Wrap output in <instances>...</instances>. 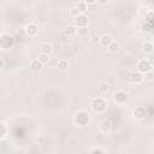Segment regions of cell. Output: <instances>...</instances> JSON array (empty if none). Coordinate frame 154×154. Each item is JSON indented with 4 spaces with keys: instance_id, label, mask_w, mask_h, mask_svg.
Returning a JSON list of instances; mask_svg holds the SVG:
<instances>
[{
    "instance_id": "obj_32",
    "label": "cell",
    "mask_w": 154,
    "mask_h": 154,
    "mask_svg": "<svg viewBox=\"0 0 154 154\" xmlns=\"http://www.w3.org/2000/svg\"><path fill=\"white\" fill-rule=\"evenodd\" d=\"M147 59H148V61L150 63L152 67H154V57H150V58H147Z\"/></svg>"
},
{
    "instance_id": "obj_15",
    "label": "cell",
    "mask_w": 154,
    "mask_h": 154,
    "mask_svg": "<svg viewBox=\"0 0 154 154\" xmlns=\"http://www.w3.org/2000/svg\"><path fill=\"white\" fill-rule=\"evenodd\" d=\"M53 52V46L49 43V42H45L41 45V53H45V54H51Z\"/></svg>"
},
{
    "instance_id": "obj_34",
    "label": "cell",
    "mask_w": 154,
    "mask_h": 154,
    "mask_svg": "<svg viewBox=\"0 0 154 154\" xmlns=\"http://www.w3.org/2000/svg\"><path fill=\"white\" fill-rule=\"evenodd\" d=\"M152 42H153V43H154V35H153V41H152Z\"/></svg>"
},
{
    "instance_id": "obj_13",
    "label": "cell",
    "mask_w": 154,
    "mask_h": 154,
    "mask_svg": "<svg viewBox=\"0 0 154 154\" xmlns=\"http://www.w3.org/2000/svg\"><path fill=\"white\" fill-rule=\"evenodd\" d=\"M107 51L109 52V53H116V52H118L119 51V48H120V45H119V42L118 41H116V40H113L107 47Z\"/></svg>"
},
{
    "instance_id": "obj_4",
    "label": "cell",
    "mask_w": 154,
    "mask_h": 154,
    "mask_svg": "<svg viewBox=\"0 0 154 154\" xmlns=\"http://www.w3.org/2000/svg\"><path fill=\"white\" fill-rule=\"evenodd\" d=\"M136 67H137V71L142 72V73H146L148 71H152L153 67L150 65V63L148 61V59H140L136 64Z\"/></svg>"
},
{
    "instance_id": "obj_30",
    "label": "cell",
    "mask_w": 154,
    "mask_h": 154,
    "mask_svg": "<svg viewBox=\"0 0 154 154\" xmlns=\"http://www.w3.org/2000/svg\"><path fill=\"white\" fill-rule=\"evenodd\" d=\"M0 69H1V70L5 69V60H4V58L0 59Z\"/></svg>"
},
{
    "instance_id": "obj_5",
    "label": "cell",
    "mask_w": 154,
    "mask_h": 154,
    "mask_svg": "<svg viewBox=\"0 0 154 154\" xmlns=\"http://www.w3.org/2000/svg\"><path fill=\"white\" fill-rule=\"evenodd\" d=\"M146 114H147V111H146V108H144L143 106H137V107H135L134 111H132V117H134L136 120H142V119H144Z\"/></svg>"
},
{
    "instance_id": "obj_8",
    "label": "cell",
    "mask_w": 154,
    "mask_h": 154,
    "mask_svg": "<svg viewBox=\"0 0 154 154\" xmlns=\"http://www.w3.org/2000/svg\"><path fill=\"white\" fill-rule=\"evenodd\" d=\"M112 129V123L108 120V119H105L102 120L100 124H99V130L102 132V134H108Z\"/></svg>"
},
{
    "instance_id": "obj_23",
    "label": "cell",
    "mask_w": 154,
    "mask_h": 154,
    "mask_svg": "<svg viewBox=\"0 0 154 154\" xmlns=\"http://www.w3.org/2000/svg\"><path fill=\"white\" fill-rule=\"evenodd\" d=\"M42 64H47L49 61V58H48V54H45V53H40L38 54V58H37Z\"/></svg>"
},
{
    "instance_id": "obj_16",
    "label": "cell",
    "mask_w": 154,
    "mask_h": 154,
    "mask_svg": "<svg viewBox=\"0 0 154 154\" xmlns=\"http://www.w3.org/2000/svg\"><path fill=\"white\" fill-rule=\"evenodd\" d=\"M97 90H99V93H100L101 95H106V94L109 91V84L106 83V82L100 83L99 87H97Z\"/></svg>"
},
{
    "instance_id": "obj_33",
    "label": "cell",
    "mask_w": 154,
    "mask_h": 154,
    "mask_svg": "<svg viewBox=\"0 0 154 154\" xmlns=\"http://www.w3.org/2000/svg\"><path fill=\"white\" fill-rule=\"evenodd\" d=\"M87 4H96V0H84Z\"/></svg>"
},
{
    "instance_id": "obj_14",
    "label": "cell",
    "mask_w": 154,
    "mask_h": 154,
    "mask_svg": "<svg viewBox=\"0 0 154 154\" xmlns=\"http://www.w3.org/2000/svg\"><path fill=\"white\" fill-rule=\"evenodd\" d=\"M142 52L147 53V54H150L154 52V43L153 42H144L142 45Z\"/></svg>"
},
{
    "instance_id": "obj_12",
    "label": "cell",
    "mask_w": 154,
    "mask_h": 154,
    "mask_svg": "<svg viewBox=\"0 0 154 154\" xmlns=\"http://www.w3.org/2000/svg\"><path fill=\"white\" fill-rule=\"evenodd\" d=\"M112 41H113V37H112L111 35H108V34H105V35L100 36L99 45H100V46H102V47H107Z\"/></svg>"
},
{
    "instance_id": "obj_11",
    "label": "cell",
    "mask_w": 154,
    "mask_h": 154,
    "mask_svg": "<svg viewBox=\"0 0 154 154\" xmlns=\"http://www.w3.org/2000/svg\"><path fill=\"white\" fill-rule=\"evenodd\" d=\"M29 67H30V70L34 71V72H40V71L42 70V67H43V64H42L38 59H34V60L30 61Z\"/></svg>"
},
{
    "instance_id": "obj_27",
    "label": "cell",
    "mask_w": 154,
    "mask_h": 154,
    "mask_svg": "<svg viewBox=\"0 0 154 154\" xmlns=\"http://www.w3.org/2000/svg\"><path fill=\"white\" fill-rule=\"evenodd\" d=\"M106 150L105 149H100V148H93L90 149V153H100V154H103Z\"/></svg>"
},
{
    "instance_id": "obj_29",
    "label": "cell",
    "mask_w": 154,
    "mask_h": 154,
    "mask_svg": "<svg viewBox=\"0 0 154 154\" xmlns=\"http://www.w3.org/2000/svg\"><path fill=\"white\" fill-rule=\"evenodd\" d=\"M144 18H146L147 20H152V19H154V12H153V11H149L148 14H147Z\"/></svg>"
},
{
    "instance_id": "obj_17",
    "label": "cell",
    "mask_w": 154,
    "mask_h": 154,
    "mask_svg": "<svg viewBox=\"0 0 154 154\" xmlns=\"http://www.w3.org/2000/svg\"><path fill=\"white\" fill-rule=\"evenodd\" d=\"M57 67H58L60 71H66V70L69 69V61H67V60H65V59H61V60H59V61H58Z\"/></svg>"
},
{
    "instance_id": "obj_3",
    "label": "cell",
    "mask_w": 154,
    "mask_h": 154,
    "mask_svg": "<svg viewBox=\"0 0 154 154\" xmlns=\"http://www.w3.org/2000/svg\"><path fill=\"white\" fill-rule=\"evenodd\" d=\"M112 99H113V101H114L117 105L122 106V105H124V103L128 102V100H129V94H128L125 90H117V91L113 94Z\"/></svg>"
},
{
    "instance_id": "obj_10",
    "label": "cell",
    "mask_w": 154,
    "mask_h": 154,
    "mask_svg": "<svg viewBox=\"0 0 154 154\" xmlns=\"http://www.w3.org/2000/svg\"><path fill=\"white\" fill-rule=\"evenodd\" d=\"M130 78H131V82H132L134 84H142L143 81H144V76H143V73L140 72V71L131 73V77H130Z\"/></svg>"
},
{
    "instance_id": "obj_20",
    "label": "cell",
    "mask_w": 154,
    "mask_h": 154,
    "mask_svg": "<svg viewBox=\"0 0 154 154\" xmlns=\"http://www.w3.org/2000/svg\"><path fill=\"white\" fill-rule=\"evenodd\" d=\"M88 32H89L88 26H77V35H78V36L84 37V36L88 35Z\"/></svg>"
},
{
    "instance_id": "obj_7",
    "label": "cell",
    "mask_w": 154,
    "mask_h": 154,
    "mask_svg": "<svg viewBox=\"0 0 154 154\" xmlns=\"http://www.w3.org/2000/svg\"><path fill=\"white\" fill-rule=\"evenodd\" d=\"M12 45H13V38H12L10 35L4 34V35L1 36V38H0V46H1V48H4V49L11 48Z\"/></svg>"
},
{
    "instance_id": "obj_31",
    "label": "cell",
    "mask_w": 154,
    "mask_h": 154,
    "mask_svg": "<svg viewBox=\"0 0 154 154\" xmlns=\"http://www.w3.org/2000/svg\"><path fill=\"white\" fill-rule=\"evenodd\" d=\"M96 2H99V4H101V5H106V4L109 2V0H96Z\"/></svg>"
},
{
    "instance_id": "obj_18",
    "label": "cell",
    "mask_w": 154,
    "mask_h": 154,
    "mask_svg": "<svg viewBox=\"0 0 154 154\" xmlns=\"http://www.w3.org/2000/svg\"><path fill=\"white\" fill-rule=\"evenodd\" d=\"M150 10L148 8V6H144V5H142V6H140L138 7V10H137V14L140 16V17H146L147 14H148V12H149Z\"/></svg>"
},
{
    "instance_id": "obj_9",
    "label": "cell",
    "mask_w": 154,
    "mask_h": 154,
    "mask_svg": "<svg viewBox=\"0 0 154 154\" xmlns=\"http://www.w3.org/2000/svg\"><path fill=\"white\" fill-rule=\"evenodd\" d=\"M75 24H76V26H87L88 25V17L84 13L78 14L75 18Z\"/></svg>"
},
{
    "instance_id": "obj_26",
    "label": "cell",
    "mask_w": 154,
    "mask_h": 154,
    "mask_svg": "<svg viewBox=\"0 0 154 154\" xmlns=\"http://www.w3.org/2000/svg\"><path fill=\"white\" fill-rule=\"evenodd\" d=\"M90 41H91V43H99V41H100V36H97V35H91Z\"/></svg>"
},
{
    "instance_id": "obj_22",
    "label": "cell",
    "mask_w": 154,
    "mask_h": 154,
    "mask_svg": "<svg viewBox=\"0 0 154 154\" xmlns=\"http://www.w3.org/2000/svg\"><path fill=\"white\" fill-rule=\"evenodd\" d=\"M0 128H1V132H0V140H4L7 135V128L5 125V123H1L0 124Z\"/></svg>"
},
{
    "instance_id": "obj_21",
    "label": "cell",
    "mask_w": 154,
    "mask_h": 154,
    "mask_svg": "<svg viewBox=\"0 0 154 154\" xmlns=\"http://www.w3.org/2000/svg\"><path fill=\"white\" fill-rule=\"evenodd\" d=\"M65 34H66L67 36H73V35H76V34H77V26L70 25V26H69V28L66 29Z\"/></svg>"
},
{
    "instance_id": "obj_24",
    "label": "cell",
    "mask_w": 154,
    "mask_h": 154,
    "mask_svg": "<svg viewBox=\"0 0 154 154\" xmlns=\"http://www.w3.org/2000/svg\"><path fill=\"white\" fill-rule=\"evenodd\" d=\"M144 76V81H148V82H152L154 79V72L153 71H148L146 73H143Z\"/></svg>"
},
{
    "instance_id": "obj_28",
    "label": "cell",
    "mask_w": 154,
    "mask_h": 154,
    "mask_svg": "<svg viewBox=\"0 0 154 154\" xmlns=\"http://www.w3.org/2000/svg\"><path fill=\"white\" fill-rule=\"evenodd\" d=\"M96 10V4H88V11L89 12H94Z\"/></svg>"
},
{
    "instance_id": "obj_2",
    "label": "cell",
    "mask_w": 154,
    "mask_h": 154,
    "mask_svg": "<svg viewBox=\"0 0 154 154\" xmlns=\"http://www.w3.org/2000/svg\"><path fill=\"white\" fill-rule=\"evenodd\" d=\"M90 120H91L90 114L87 111H84V109H81V111L76 112L75 116H73V123H75V125L79 126V128H84V126L89 125Z\"/></svg>"
},
{
    "instance_id": "obj_19",
    "label": "cell",
    "mask_w": 154,
    "mask_h": 154,
    "mask_svg": "<svg viewBox=\"0 0 154 154\" xmlns=\"http://www.w3.org/2000/svg\"><path fill=\"white\" fill-rule=\"evenodd\" d=\"M76 7H77V10L79 11V13H84V12L88 11V4H87L85 1H81V2H78Z\"/></svg>"
},
{
    "instance_id": "obj_1",
    "label": "cell",
    "mask_w": 154,
    "mask_h": 154,
    "mask_svg": "<svg viewBox=\"0 0 154 154\" xmlns=\"http://www.w3.org/2000/svg\"><path fill=\"white\" fill-rule=\"evenodd\" d=\"M90 108L94 113L96 114H102L103 112H106V109L108 108V102L105 97H101V96H97V97H94L90 102Z\"/></svg>"
},
{
    "instance_id": "obj_25",
    "label": "cell",
    "mask_w": 154,
    "mask_h": 154,
    "mask_svg": "<svg viewBox=\"0 0 154 154\" xmlns=\"http://www.w3.org/2000/svg\"><path fill=\"white\" fill-rule=\"evenodd\" d=\"M69 14H70L72 18H76V17H77L78 14H81V13H79V11L77 10V7H72V8H70Z\"/></svg>"
},
{
    "instance_id": "obj_6",
    "label": "cell",
    "mask_w": 154,
    "mask_h": 154,
    "mask_svg": "<svg viewBox=\"0 0 154 154\" xmlns=\"http://www.w3.org/2000/svg\"><path fill=\"white\" fill-rule=\"evenodd\" d=\"M24 29H25V34L29 37H35L38 34V28H37V25L35 23H28Z\"/></svg>"
}]
</instances>
